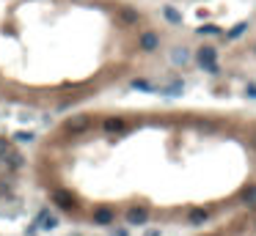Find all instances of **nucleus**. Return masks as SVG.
<instances>
[{
	"label": "nucleus",
	"instance_id": "b1692460",
	"mask_svg": "<svg viewBox=\"0 0 256 236\" xmlns=\"http://www.w3.org/2000/svg\"><path fill=\"white\" fill-rule=\"evenodd\" d=\"M251 143H254V148H256V135H254V137H251Z\"/></svg>",
	"mask_w": 256,
	"mask_h": 236
},
{
	"label": "nucleus",
	"instance_id": "aec40b11",
	"mask_svg": "<svg viewBox=\"0 0 256 236\" xmlns=\"http://www.w3.org/2000/svg\"><path fill=\"white\" fill-rule=\"evenodd\" d=\"M198 33H221V30L215 28V25H207V28L201 25V28H198Z\"/></svg>",
	"mask_w": 256,
	"mask_h": 236
},
{
	"label": "nucleus",
	"instance_id": "4be33fe9",
	"mask_svg": "<svg viewBox=\"0 0 256 236\" xmlns=\"http://www.w3.org/2000/svg\"><path fill=\"white\" fill-rule=\"evenodd\" d=\"M143 236H163V234H160V231H157V228H152V231H146V234H143Z\"/></svg>",
	"mask_w": 256,
	"mask_h": 236
},
{
	"label": "nucleus",
	"instance_id": "f8f14e48",
	"mask_svg": "<svg viewBox=\"0 0 256 236\" xmlns=\"http://www.w3.org/2000/svg\"><path fill=\"white\" fill-rule=\"evenodd\" d=\"M132 88H135V91H143V94H157V91H160V88H155L149 80H135V83H132Z\"/></svg>",
	"mask_w": 256,
	"mask_h": 236
},
{
	"label": "nucleus",
	"instance_id": "9d476101",
	"mask_svg": "<svg viewBox=\"0 0 256 236\" xmlns=\"http://www.w3.org/2000/svg\"><path fill=\"white\" fill-rule=\"evenodd\" d=\"M163 17H166L171 25H182V14H179L173 6H163Z\"/></svg>",
	"mask_w": 256,
	"mask_h": 236
},
{
	"label": "nucleus",
	"instance_id": "9b49d317",
	"mask_svg": "<svg viewBox=\"0 0 256 236\" xmlns=\"http://www.w3.org/2000/svg\"><path fill=\"white\" fill-rule=\"evenodd\" d=\"M105 132H110V135H113V132H121L124 129V121H121V118H105Z\"/></svg>",
	"mask_w": 256,
	"mask_h": 236
},
{
	"label": "nucleus",
	"instance_id": "f257e3e1",
	"mask_svg": "<svg viewBox=\"0 0 256 236\" xmlns=\"http://www.w3.org/2000/svg\"><path fill=\"white\" fill-rule=\"evenodd\" d=\"M196 60L204 71H209V74H218V71H221V66H218V53H215L212 44H201L198 53H196Z\"/></svg>",
	"mask_w": 256,
	"mask_h": 236
},
{
	"label": "nucleus",
	"instance_id": "f3484780",
	"mask_svg": "<svg viewBox=\"0 0 256 236\" xmlns=\"http://www.w3.org/2000/svg\"><path fill=\"white\" fill-rule=\"evenodd\" d=\"M14 137H17L19 143H30V140H33V132H17Z\"/></svg>",
	"mask_w": 256,
	"mask_h": 236
},
{
	"label": "nucleus",
	"instance_id": "6e6552de",
	"mask_svg": "<svg viewBox=\"0 0 256 236\" xmlns=\"http://www.w3.org/2000/svg\"><path fill=\"white\" fill-rule=\"evenodd\" d=\"M55 225H58V217H55L53 212H47V209H44V212L39 214V228H44V231H53Z\"/></svg>",
	"mask_w": 256,
	"mask_h": 236
},
{
	"label": "nucleus",
	"instance_id": "0eeeda50",
	"mask_svg": "<svg viewBox=\"0 0 256 236\" xmlns=\"http://www.w3.org/2000/svg\"><path fill=\"white\" fill-rule=\"evenodd\" d=\"M187 60H190V50L187 47H173L171 50V63L173 66H185Z\"/></svg>",
	"mask_w": 256,
	"mask_h": 236
},
{
	"label": "nucleus",
	"instance_id": "6ab92c4d",
	"mask_svg": "<svg viewBox=\"0 0 256 236\" xmlns=\"http://www.w3.org/2000/svg\"><path fill=\"white\" fill-rule=\"evenodd\" d=\"M8 148H11V143H8V140H6V137L0 135V157H3V154H6V151H8Z\"/></svg>",
	"mask_w": 256,
	"mask_h": 236
},
{
	"label": "nucleus",
	"instance_id": "ddd939ff",
	"mask_svg": "<svg viewBox=\"0 0 256 236\" xmlns=\"http://www.w3.org/2000/svg\"><path fill=\"white\" fill-rule=\"evenodd\" d=\"M204 223H207V212L193 209V212H190V225H204Z\"/></svg>",
	"mask_w": 256,
	"mask_h": 236
},
{
	"label": "nucleus",
	"instance_id": "39448f33",
	"mask_svg": "<svg viewBox=\"0 0 256 236\" xmlns=\"http://www.w3.org/2000/svg\"><path fill=\"white\" fill-rule=\"evenodd\" d=\"M138 44H141V50H146V53H152V50H157L160 47V36L157 33H152V30H146V33L138 39Z\"/></svg>",
	"mask_w": 256,
	"mask_h": 236
},
{
	"label": "nucleus",
	"instance_id": "f03ea898",
	"mask_svg": "<svg viewBox=\"0 0 256 236\" xmlns=\"http://www.w3.org/2000/svg\"><path fill=\"white\" fill-rule=\"evenodd\" d=\"M91 126V116H85V113H80V116H72L69 121H66V129L75 132V135H80V132H85Z\"/></svg>",
	"mask_w": 256,
	"mask_h": 236
},
{
	"label": "nucleus",
	"instance_id": "1a4fd4ad",
	"mask_svg": "<svg viewBox=\"0 0 256 236\" xmlns=\"http://www.w3.org/2000/svg\"><path fill=\"white\" fill-rule=\"evenodd\" d=\"M119 17H121V22H124V25H135L138 22V11H135V8H130V6L119 8Z\"/></svg>",
	"mask_w": 256,
	"mask_h": 236
},
{
	"label": "nucleus",
	"instance_id": "2eb2a0df",
	"mask_svg": "<svg viewBox=\"0 0 256 236\" xmlns=\"http://www.w3.org/2000/svg\"><path fill=\"white\" fill-rule=\"evenodd\" d=\"M243 203H248V206H254V203H256V187L245 189V195H243Z\"/></svg>",
	"mask_w": 256,
	"mask_h": 236
},
{
	"label": "nucleus",
	"instance_id": "7ed1b4c3",
	"mask_svg": "<svg viewBox=\"0 0 256 236\" xmlns=\"http://www.w3.org/2000/svg\"><path fill=\"white\" fill-rule=\"evenodd\" d=\"M127 223L130 225H146L149 223V212L143 206H132L130 212H127Z\"/></svg>",
	"mask_w": 256,
	"mask_h": 236
},
{
	"label": "nucleus",
	"instance_id": "412c9836",
	"mask_svg": "<svg viewBox=\"0 0 256 236\" xmlns=\"http://www.w3.org/2000/svg\"><path fill=\"white\" fill-rule=\"evenodd\" d=\"M245 96H251V99H256V85H248V88H245Z\"/></svg>",
	"mask_w": 256,
	"mask_h": 236
},
{
	"label": "nucleus",
	"instance_id": "20e7f679",
	"mask_svg": "<svg viewBox=\"0 0 256 236\" xmlns=\"http://www.w3.org/2000/svg\"><path fill=\"white\" fill-rule=\"evenodd\" d=\"M113 217H116V212L110 206H96L94 209V223L96 225H110V223H113Z\"/></svg>",
	"mask_w": 256,
	"mask_h": 236
},
{
	"label": "nucleus",
	"instance_id": "dca6fc26",
	"mask_svg": "<svg viewBox=\"0 0 256 236\" xmlns=\"http://www.w3.org/2000/svg\"><path fill=\"white\" fill-rule=\"evenodd\" d=\"M163 94H168V96H179V94H182V83H171V88H163Z\"/></svg>",
	"mask_w": 256,
	"mask_h": 236
},
{
	"label": "nucleus",
	"instance_id": "423d86ee",
	"mask_svg": "<svg viewBox=\"0 0 256 236\" xmlns=\"http://www.w3.org/2000/svg\"><path fill=\"white\" fill-rule=\"evenodd\" d=\"M0 162H3L6 168H11V171H14V168H22V154L14 151V148H8V151L0 157Z\"/></svg>",
	"mask_w": 256,
	"mask_h": 236
},
{
	"label": "nucleus",
	"instance_id": "a211bd4d",
	"mask_svg": "<svg viewBox=\"0 0 256 236\" xmlns=\"http://www.w3.org/2000/svg\"><path fill=\"white\" fill-rule=\"evenodd\" d=\"M245 28H248V25H245V22H240V25H237V28H232V33H229V39H237V36H240V33H243V30H245Z\"/></svg>",
	"mask_w": 256,
	"mask_h": 236
},
{
	"label": "nucleus",
	"instance_id": "5701e85b",
	"mask_svg": "<svg viewBox=\"0 0 256 236\" xmlns=\"http://www.w3.org/2000/svg\"><path fill=\"white\" fill-rule=\"evenodd\" d=\"M113 236H127V231H124V228H116V231H113Z\"/></svg>",
	"mask_w": 256,
	"mask_h": 236
},
{
	"label": "nucleus",
	"instance_id": "4468645a",
	"mask_svg": "<svg viewBox=\"0 0 256 236\" xmlns=\"http://www.w3.org/2000/svg\"><path fill=\"white\" fill-rule=\"evenodd\" d=\"M55 201H58L64 209H75V198H69L66 192H58V195H55Z\"/></svg>",
	"mask_w": 256,
	"mask_h": 236
}]
</instances>
